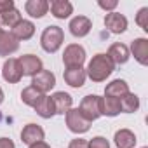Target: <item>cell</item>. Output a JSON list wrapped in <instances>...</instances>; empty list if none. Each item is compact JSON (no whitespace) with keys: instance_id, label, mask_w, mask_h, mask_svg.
<instances>
[{"instance_id":"21","label":"cell","mask_w":148,"mask_h":148,"mask_svg":"<svg viewBox=\"0 0 148 148\" xmlns=\"http://www.w3.org/2000/svg\"><path fill=\"white\" fill-rule=\"evenodd\" d=\"M18 49H19V40L12 33L4 32V37L0 40V56H11Z\"/></svg>"},{"instance_id":"22","label":"cell","mask_w":148,"mask_h":148,"mask_svg":"<svg viewBox=\"0 0 148 148\" xmlns=\"http://www.w3.org/2000/svg\"><path fill=\"white\" fill-rule=\"evenodd\" d=\"M117 148H134L136 145V136L132 131L129 129H120L115 132V138H113Z\"/></svg>"},{"instance_id":"28","label":"cell","mask_w":148,"mask_h":148,"mask_svg":"<svg viewBox=\"0 0 148 148\" xmlns=\"http://www.w3.org/2000/svg\"><path fill=\"white\" fill-rule=\"evenodd\" d=\"M87 148H110V143L103 136H96L87 143Z\"/></svg>"},{"instance_id":"36","label":"cell","mask_w":148,"mask_h":148,"mask_svg":"<svg viewBox=\"0 0 148 148\" xmlns=\"http://www.w3.org/2000/svg\"><path fill=\"white\" fill-rule=\"evenodd\" d=\"M143 148H146V146H143Z\"/></svg>"},{"instance_id":"35","label":"cell","mask_w":148,"mask_h":148,"mask_svg":"<svg viewBox=\"0 0 148 148\" xmlns=\"http://www.w3.org/2000/svg\"><path fill=\"white\" fill-rule=\"evenodd\" d=\"M2 37H4V30L0 28V40H2Z\"/></svg>"},{"instance_id":"23","label":"cell","mask_w":148,"mask_h":148,"mask_svg":"<svg viewBox=\"0 0 148 148\" xmlns=\"http://www.w3.org/2000/svg\"><path fill=\"white\" fill-rule=\"evenodd\" d=\"M35 112L42 117V119H51L52 115H56V110H54V103L51 99V96H44L37 106H35Z\"/></svg>"},{"instance_id":"33","label":"cell","mask_w":148,"mask_h":148,"mask_svg":"<svg viewBox=\"0 0 148 148\" xmlns=\"http://www.w3.org/2000/svg\"><path fill=\"white\" fill-rule=\"evenodd\" d=\"M28 148H51L47 143H44V141H38V143H35V145H30Z\"/></svg>"},{"instance_id":"25","label":"cell","mask_w":148,"mask_h":148,"mask_svg":"<svg viewBox=\"0 0 148 148\" xmlns=\"http://www.w3.org/2000/svg\"><path fill=\"white\" fill-rule=\"evenodd\" d=\"M21 19H23V18H21V12H19L16 7L0 14V25H4V26H7V28H14Z\"/></svg>"},{"instance_id":"2","label":"cell","mask_w":148,"mask_h":148,"mask_svg":"<svg viewBox=\"0 0 148 148\" xmlns=\"http://www.w3.org/2000/svg\"><path fill=\"white\" fill-rule=\"evenodd\" d=\"M63 40H64L63 28L51 25V26H47V28L42 32V37H40V45H42V49H44L45 52L52 54V52H56V51L61 47Z\"/></svg>"},{"instance_id":"5","label":"cell","mask_w":148,"mask_h":148,"mask_svg":"<svg viewBox=\"0 0 148 148\" xmlns=\"http://www.w3.org/2000/svg\"><path fill=\"white\" fill-rule=\"evenodd\" d=\"M79 112H80L82 117H84L86 120H89V122L99 119V117H101V112H99V96H96V94L86 96V98L82 99V103H80Z\"/></svg>"},{"instance_id":"18","label":"cell","mask_w":148,"mask_h":148,"mask_svg":"<svg viewBox=\"0 0 148 148\" xmlns=\"http://www.w3.org/2000/svg\"><path fill=\"white\" fill-rule=\"evenodd\" d=\"M127 92H129V86L122 79H117V80L110 82L105 89V96H110V98H115V99H122Z\"/></svg>"},{"instance_id":"3","label":"cell","mask_w":148,"mask_h":148,"mask_svg":"<svg viewBox=\"0 0 148 148\" xmlns=\"http://www.w3.org/2000/svg\"><path fill=\"white\" fill-rule=\"evenodd\" d=\"M86 61V49L79 44H70L66 49H64V54H63V63L66 66V70L70 68H82Z\"/></svg>"},{"instance_id":"10","label":"cell","mask_w":148,"mask_h":148,"mask_svg":"<svg viewBox=\"0 0 148 148\" xmlns=\"http://www.w3.org/2000/svg\"><path fill=\"white\" fill-rule=\"evenodd\" d=\"M70 33L73 35V37H79V38H82V37H86L89 32H91V28H92V23H91V19L87 18V16H77V18H73L71 21H70Z\"/></svg>"},{"instance_id":"34","label":"cell","mask_w":148,"mask_h":148,"mask_svg":"<svg viewBox=\"0 0 148 148\" xmlns=\"http://www.w3.org/2000/svg\"><path fill=\"white\" fill-rule=\"evenodd\" d=\"M4 103V91H2V87H0V105Z\"/></svg>"},{"instance_id":"7","label":"cell","mask_w":148,"mask_h":148,"mask_svg":"<svg viewBox=\"0 0 148 148\" xmlns=\"http://www.w3.org/2000/svg\"><path fill=\"white\" fill-rule=\"evenodd\" d=\"M18 61H19V66H21L23 75L35 77L38 71L44 70V66H42V59L37 58L35 54H25V56H21Z\"/></svg>"},{"instance_id":"9","label":"cell","mask_w":148,"mask_h":148,"mask_svg":"<svg viewBox=\"0 0 148 148\" xmlns=\"http://www.w3.org/2000/svg\"><path fill=\"white\" fill-rule=\"evenodd\" d=\"M105 26L112 33H124L127 30V18L120 12H108L105 16Z\"/></svg>"},{"instance_id":"31","label":"cell","mask_w":148,"mask_h":148,"mask_svg":"<svg viewBox=\"0 0 148 148\" xmlns=\"http://www.w3.org/2000/svg\"><path fill=\"white\" fill-rule=\"evenodd\" d=\"M68 148H87V141L77 138V139H73V141L68 145Z\"/></svg>"},{"instance_id":"19","label":"cell","mask_w":148,"mask_h":148,"mask_svg":"<svg viewBox=\"0 0 148 148\" xmlns=\"http://www.w3.org/2000/svg\"><path fill=\"white\" fill-rule=\"evenodd\" d=\"M25 11L32 16V18H44L49 11V2L47 0H28L25 4Z\"/></svg>"},{"instance_id":"32","label":"cell","mask_w":148,"mask_h":148,"mask_svg":"<svg viewBox=\"0 0 148 148\" xmlns=\"http://www.w3.org/2000/svg\"><path fill=\"white\" fill-rule=\"evenodd\" d=\"M0 148H16V146H14L12 139H9V138H0Z\"/></svg>"},{"instance_id":"6","label":"cell","mask_w":148,"mask_h":148,"mask_svg":"<svg viewBox=\"0 0 148 148\" xmlns=\"http://www.w3.org/2000/svg\"><path fill=\"white\" fill-rule=\"evenodd\" d=\"M54 86H56V77H54V73L49 71V70L38 71L37 75L33 77V80H32V87H35V89L40 91L42 94L49 92Z\"/></svg>"},{"instance_id":"1","label":"cell","mask_w":148,"mask_h":148,"mask_svg":"<svg viewBox=\"0 0 148 148\" xmlns=\"http://www.w3.org/2000/svg\"><path fill=\"white\" fill-rule=\"evenodd\" d=\"M113 70H115V64L112 63V59L106 54H96L87 64L86 75L92 82H103V80H106L112 75Z\"/></svg>"},{"instance_id":"17","label":"cell","mask_w":148,"mask_h":148,"mask_svg":"<svg viewBox=\"0 0 148 148\" xmlns=\"http://www.w3.org/2000/svg\"><path fill=\"white\" fill-rule=\"evenodd\" d=\"M52 103H54V110L56 113L59 115H66V112L71 108V96L68 92H63V91H58L51 96Z\"/></svg>"},{"instance_id":"16","label":"cell","mask_w":148,"mask_h":148,"mask_svg":"<svg viewBox=\"0 0 148 148\" xmlns=\"http://www.w3.org/2000/svg\"><path fill=\"white\" fill-rule=\"evenodd\" d=\"M49 9H51L52 16L56 19H66L73 12V5L68 2V0H52L49 4Z\"/></svg>"},{"instance_id":"4","label":"cell","mask_w":148,"mask_h":148,"mask_svg":"<svg viewBox=\"0 0 148 148\" xmlns=\"http://www.w3.org/2000/svg\"><path fill=\"white\" fill-rule=\"evenodd\" d=\"M66 125L75 134H84V132H87L91 129V122L82 117L79 108H70L66 112Z\"/></svg>"},{"instance_id":"11","label":"cell","mask_w":148,"mask_h":148,"mask_svg":"<svg viewBox=\"0 0 148 148\" xmlns=\"http://www.w3.org/2000/svg\"><path fill=\"white\" fill-rule=\"evenodd\" d=\"M44 136H45L44 129H42L40 125H37V124H28V125H25L23 131H21V141H23L25 145H28V146H30V145H35V143H38V141H42Z\"/></svg>"},{"instance_id":"13","label":"cell","mask_w":148,"mask_h":148,"mask_svg":"<svg viewBox=\"0 0 148 148\" xmlns=\"http://www.w3.org/2000/svg\"><path fill=\"white\" fill-rule=\"evenodd\" d=\"M131 51H132L134 59L139 64H143V66L148 64V40L146 38H136L131 44Z\"/></svg>"},{"instance_id":"27","label":"cell","mask_w":148,"mask_h":148,"mask_svg":"<svg viewBox=\"0 0 148 148\" xmlns=\"http://www.w3.org/2000/svg\"><path fill=\"white\" fill-rule=\"evenodd\" d=\"M136 23H138L145 32H148V7L139 9V12H138V16H136Z\"/></svg>"},{"instance_id":"12","label":"cell","mask_w":148,"mask_h":148,"mask_svg":"<svg viewBox=\"0 0 148 148\" xmlns=\"http://www.w3.org/2000/svg\"><path fill=\"white\" fill-rule=\"evenodd\" d=\"M106 56L112 59L113 64H124V63L129 61V49H127L125 44L117 42V44H112V45H110Z\"/></svg>"},{"instance_id":"30","label":"cell","mask_w":148,"mask_h":148,"mask_svg":"<svg viewBox=\"0 0 148 148\" xmlns=\"http://www.w3.org/2000/svg\"><path fill=\"white\" fill-rule=\"evenodd\" d=\"M9 9H14V0H0V14Z\"/></svg>"},{"instance_id":"26","label":"cell","mask_w":148,"mask_h":148,"mask_svg":"<svg viewBox=\"0 0 148 148\" xmlns=\"http://www.w3.org/2000/svg\"><path fill=\"white\" fill-rule=\"evenodd\" d=\"M120 108L125 113H134L139 108V98L132 92H127L122 99H120Z\"/></svg>"},{"instance_id":"29","label":"cell","mask_w":148,"mask_h":148,"mask_svg":"<svg viewBox=\"0 0 148 148\" xmlns=\"http://www.w3.org/2000/svg\"><path fill=\"white\" fill-rule=\"evenodd\" d=\"M98 5H99L101 9H105V11H113V9L119 5V2H117V0H112V2H103V0H99Z\"/></svg>"},{"instance_id":"24","label":"cell","mask_w":148,"mask_h":148,"mask_svg":"<svg viewBox=\"0 0 148 148\" xmlns=\"http://www.w3.org/2000/svg\"><path fill=\"white\" fill-rule=\"evenodd\" d=\"M45 94H42L40 91H37L35 87H32V86H28V87H25L23 89V92H21V99H23V103L25 105H28V106H32V108H35L37 106V103L44 98Z\"/></svg>"},{"instance_id":"8","label":"cell","mask_w":148,"mask_h":148,"mask_svg":"<svg viewBox=\"0 0 148 148\" xmlns=\"http://www.w3.org/2000/svg\"><path fill=\"white\" fill-rule=\"evenodd\" d=\"M2 75H4V79H5L9 84H16V82H19V80H21L23 71H21L19 61H18L16 58H9V59L4 63Z\"/></svg>"},{"instance_id":"20","label":"cell","mask_w":148,"mask_h":148,"mask_svg":"<svg viewBox=\"0 0 148 148\" xmlns=\"http://www.w3.org/2000/svg\"><path fill=\"white\" fill-rule=\"evenodd\" d=\"M18 40H28V38H32L33 37V33H35V25L32 23V21H26V19H21L14 28H12V32H11Z\"/></svg>"},{"instance_id":"15","label":"cell","mask_w":148,"mask_h":148,"mask_svg":"<svg viewBox=\"0 0 148 148\" xmlns=\"http://www.w3.org/2000/svg\"><path fill=\"white\" fill-rule=\"evenodd\" d=\"M64 82L71 87H82L84 82H86V70L84 68H70V70H64Z\"/></svg>"},{"instance_id":"14","label":"cell","mask_w":148,"mask_h":148,"mask_svg":"<svg viewBox=\"0 0 148 148\" xmlns=\"http://www.w3.org/2000/svg\"><path fill=\"white\" fill-rule=\"evenodd\" d=\"M99 112H101V115H106V117H117L122 112L120 99H115L110 96L99 98Z\"/></svg>"}]
</instances>
